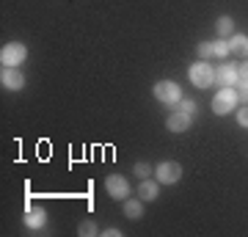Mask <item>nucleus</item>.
I'll list each match as a JSON object with an SVG mask.
<instances>
[{
    "instance_id": "nucleus-1",
    "label": "nucleus",
    "mask_w": 248,
    "mask_h": 237,
    "mask_svg": "<svg viewBox=\"0 0 248 237\" xmlns=\"http://www.w3.org/2000/svg\"><path fill=\"white\" fill-rule=\"evenodd\" d=\"M237 102H240V97L234 88H218V94L213 97V113L226 116L232 111H237Z\"/></svg>"
},
{
    "instance_id": "nucleus-2",
    "label": "nucleus",
    "mask_w": 248,
    "mask_h": 237,
    "mask_svg": "<svg viewBox=\"0 0 248 237\" xmlns=\"http://www.w3.org/2000/svg\"><path fill=\"white\" fill-rule=\"evenodd\" d=\"M187 78H190V83L196 88H210L215 86V66H210L207 61H196L190 66V72H187Z\"/></svg>"
},
{
    "instance_id": "nucleus-3",
    "label": "nucleus",
    "mask_w": 248,
    "mask_h": 237,
    "mask_svg": "<svg viewBox=\"0 0 248 237\" xmlns=\"http://www.w3.org/2000/svg\"><path fill=\"white\" fill-rule=\"evenodd\" d=\"M152 91H155V97H157L163 105H177L179 99H182V88H179L174 80H157Z\"/></svg>"
},
{
    "instance_id": "nucleus-4",
    "label": "nucleus",
    "mask_w": 248,
    "mask_h": 237,
    "mask_svg": "<svg viewBox=\"0 0 248 237\" xmlns=\"http://www.w3.org/2000/svg\"><path fill=\"white\" fill-rule=\"evenodd\" d=\"M240 80V72H237V63H221V66H215V86L218 88H234Z\"/></svg>"
},
{
    "instance_id": "nucleus-5",
    "label": "nucleus",
    "mask_w": 248,
    "mask_h": 237,
    "mask_svg": "<svg viewBox=\"0 0 248 237\" xmlns=\"http://www.w3.org/2000/svg\"><path fill=\"white\" fill-rule=\"evenodd\" d=\"M25 58H28V50H25V44H19V42H9L0 50V63L3 66H19Z\"/></svg>"
},
{
    "instance_id": "nucleus-6",
    "label": "nucleus",
    "mask_w": 248,
    "mask_h": 237,
    "mask_svg": "<svg viewBox=\"0 0 248 237\" xmlns=\"http://www.w3.org/2000/svg\"><path fill=\"white\" fill-rule=\"evenodd\" d=\"M155 176H157L160 185H177L182 179V166L174 163V160H166V163H160L155 168Z\"/></svg>"
},
{
    "instance_id": "nucleus-7",
    "label": "nucleus",
    "mask_w": 248,
    "mask_h": 237,
    "mask_svg": "<svg viewBox=\"0 0 248 237\" xmlns=\"http://www.w3.org/2000/svg\"><path fill=\"white\" fill-rule=\"evenodd\" d=\"M105 190H108V196H110V199H119V202L130 199V182H127L124 176H119V174L105 176Z\"/></svg>"
},
{
    "instance_id": "nucleus-8",
    "label": "nucleus",
    "mask_w": 248,
    "mask_h": 237,
    "mask_svg": "<svg viewBox=\"0 0 248 237\" xmlns=\"http://www.w3.org/2000/svg\"><path fill=\"white\" fill-rule=\"evenodd\" d=\"M0 83H3V88H9V91H19V88L25 86V75L19 72V66H3Z\"/></svg>"
},
{
    "instance_id": "nucleus-9",
    "label": "nucleus",
    "mask_w": 248,
    "mask_h": 237,
    "mask_svg": "<svg viewBox=\"0 0 248 237\" xmlns=\"http://www.w3.org/2000/svg\"><path fill=\"white\" fill-rule=\"evenodd\" d=\"M190 124H193V116L182 113V111H174V113H169V119H166L169 132H187L190 130Z\"/></svg>"
},
{
    "instance_id": "nucleus-10",
    "label": "nucleus",
    "mask_w": 248,
    "mask_h": 237,
    "mask_svg": "<svg viewBox=\"0 0 248 237\" xmlns=\"http://www.w3.org/2000/svg\"><path fill=\"white\" fill-rule=\"evenodd\" d=\"M157 193H160V182L157 179H141V185H138V199L141 202H155L157 199Z\"/></svg>"
},
{
    "instance_id": "nucleus-11",
    "label": "nucleus",
    "mask_w": 248,
    "mask_h": 237,
    "mask_svg": "<svg viewBox=\"0 0 248 237\" xmlns=\"http://www.w3.org/2000/svg\"><path fill=\"white\" fill-rule=\"evenodd\" d=\"M47 223V210L45 207H31L25 212V226L28 229H45Z\"/></svg>"
},
{
    "instance_id": "nucleus-12",
    "label": "nucleus",
    "mask_w": 248,
    "mask_h": 237,
    "mask_svg": "<svg viewBox=\"0 0 248 237\" xmlns=\"http://www.w3.org/2000/svg\"><path fill=\"white\" fill-rule=\"evenodd\" d=\"M122 210H124V215H127L130 221L143 218V202H141V199H124V202H122Z\"/></svg>"
},
{
    "instance_id": "nucleus-13",
    "label": "nucleus",
    "mask_w": 248,
    "mask_h": 237,
    "mask_svg": "<svg viewBox=\"0 0 248 237\" xmlns=\"http://www.w3.org/2000/svg\"><path fill=\"white\" fill-rule=\"evenodd\" d=\"M229 53H234V55H243V58H248V36H243V33H234V36H229Z\"/></svg>"
},
{
    "instance_id": "nucleus-14",
    "label": "nucleus",
    "mask_w": 248,
    "mask_h": 237,
    "mask_svg": "<svg viewBox=\"0 0 248 237\" xmlns=\"http://www.w3.org/2000/svg\"><path fill=\"white\" fill-rule=\"evenodd\" d=\"M215 31H218V36L221 39H226V36H234V19L232 17H218V22H215Z\"/></svg>"
},
{
    "instance_id": "nucleus-15",
    "label": "nucleus",
    "mask_w": 248,
    "mask_h": 237,
    "mask_svg": "<svg viewBox=\"0 0 248 237\" xmlns=\"http://www.w3.org/2000/svg\"><path fill=\"white\" fill-rule=\"evenodd\" d=\"M229 55V42L221 39V42H213V58H226Z\"/></svg>"
},
{
    "instance_id": "nucleus-16",
    "label": "nucleus",
    "mask_w": 248,
    "mask_h": 237,
    "mask_svg": "<svg viewBox=\"0 0 248 237\" xmlns=\"http://www.w3.org/2000/svg\"><path fill=\"white\" fill-rule=\"evenodd\" d=\"M97 232H99V229H97L94 221H83V223L78 226V235L80 237H91V235H97Z\"/></svg>"
},
{
    "instance_id": "nucleus-17",
    "label": "nucleus",
    "mask_w": 248,
    "mask_h": 237,
    "mask_svg": "<svg viewBox=\"0 0 248 237\" xmlns=\"http://www.w3.org/2000/svg\"><path fill=\"white\" fill-rule=\"evenodd\" d=\"M174 108H177V111H182V113H187V116L196 113V102H193V99H179Z\"/></svg>"
},
{
    "instance_id": "nucleus-18",
    "label": "nucleus",
    "mask_w": 248,
    "mask_h": 237,
    "mask_svg": "<svg viewBox=\"0 0 248 237\" xmlns=\"http://www.w3.org/2000/svg\"><path fill=\"white\" fill-rule=\"evenodd\" d=\"M196 53H199V58H202V61L213 58V42H202L199 47H196Z\"/></svg>"
},
{
    "instance_id": "nucleus-19",
    "label": "nucleus",
    "mask_w": 248,
    "mask_h": 237,
    "mask_svg": "<svg viewBox=\"0 0 248 237\" xmlns=\"http://www.w3.org/2000/svg\"><path fill=\"white\" fill-rule=\"evenodd\" d=\"M133 174L141 176V179H146V176L152 174V166H149V163H135V166H133Z\"/></svg>"
},
{
    "instance_id": "nucleus-20",
    "label": "nucleus",
    "mask_w": 248,
    "mask_h": 237,
    "mask_svg": "<svg viewBox=\"0 0 248 237\" xmlns=\"http://www.w3.org/2000/svg\"><path fill=\"white\" fill-rule=\"evenodd\" d=\"M237 97L248 105V80H240V83H237Z\"/></svg>"
},
{
    "instance_id": "nucleus-21",
    "label": "nucleus",
    "mask_w": 248,
    "mask_h": 237,
    "mask_svg": "<svg viewBox=\"0 0 248 237\" xmlns=\"http://www.w3.org/2000/svg\"><path fill=\"white\" fill-rule=\"evenodd\" d=\"M237 124H240V127H248V105L237 111Z\"/></svg>"
},
{
    "instance_id": "nucleus-22",
    "label": "nucleus",
    "mask_w": 248,
    "mask_h": 237,
    "mask_svg": "<svg viewBox=\"0 0 248 237\" xmlns=\"http://www.w3.org/2000/svg\"><path fill=\"white\" fill-rule=\"evenodd\" d=\"M237 72H240V80H248V61L246 63H237ZM237 80V83H240Z\"/></svg>"
},
{
    "instance_id": "nucleus-23",
    "label": "nucleus",
    "mask_w": 248,
    "mask_h": 237,
    "mask_svg": "<svg viewBox=\"0 0 248 237\" xmlns=\"http://www.w3.org/2000/svg\"><path fill=\"white\" fill-rule=\"evenodd\" d=\"M119 235H122L119 229H105V237H119Z\"/></svg>"
}]
</instances>
